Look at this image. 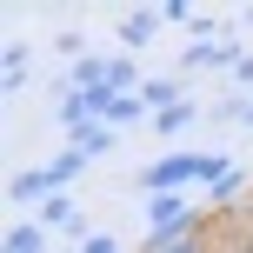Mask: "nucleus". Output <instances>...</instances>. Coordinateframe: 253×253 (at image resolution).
I'll use <instances>...</instances> for the list:
<instances>
[{
    "label": "nucleus",
    "instance_id": "obj_1",
    "mask_svg": "<svg viewBox=\"0 0 253 253\" xmlns=\"http://www.w3.org/2000/svg\"><path fill=\"white\" fill-rule=\"evenodd\" d=\"M227 167L233 160H220V153H160L153 167H140V187H147V200H153V193H180V187H193V180L220 187Z\"/></svg>",
    "mask_w": 253,
    "mask_h": 253
},
{
    "label": "nucleus",
    "instance_id": "obj_2",
    "mask_svg": "<svg viewBox=\"0 0 253 253\" xmlns=\"http://www.w3.org/2000/svg\"><path fill=\"white\" fill-rule=\"evenodd\" d=\"M147 227H153V240H180V233H200V213L187 207V193H153Z\"/></svg>",
    "mask_w": 253,
    "mask_h": 253
},
{
    "label": "nucleus",
    "instance_id": "obj_3",
    "mask_svg": "<svg viewBox=\"0 0 253 253\" xmlns=\"http://www.w3.org/2000/svg\"><path fill=\"white\" fill-rule=\"evenodd\" d=\"M67 93H87V100L114 93V53H87V60H74V67H67Z\"/></svg>",
    "mask_w": 253,
    "mask_h": 253
},
{
    "label": "nucleus",
    "instance_id": "obj_4",
    "mask_svg": "<svg viewBox=\"0 0 253 253\" xmlns=\"http://www.w3.org/2000/svg\"><path fill=\"white\" fill-rule=\"evenodd\" d=\"M53 193H67L60 180H53V167H20V173L7 180V200L13 207H47Z\"/></svg>",
    "mask_w": 253,
    "mask_h": 253
},
{
    "label": "nucleus",
    "instance_id": "obj_5",
    "mask_svg": "<svg viewBox=\"0 0 253 253\" xmlns=\"http://www.w3.org/2000/svg\"><path fill=\"white\" fill-rule=\"evenodd\" d=\"M34 220H40V227H47V233H74V247H80V240H87V233H93V227H87V213H80V200H74V193H53V200L40 207Z\"/></svg>",
    "mask_w": 253,
    "mask_h": 253
},
{
    "label": "nucleus",
    "instance_id": "obj_6",
    "mask_svg": "<svg viewBox=\"0 0 253 253\" xmlns=\"http://www.w3.org/2000/svg\"><path fill=\"white\" fill-rule=\"evenodd\" d=\"M160 27H167V20H160V7H126V13H120V53L147 47V40L160 34Z\"/></svg>",
    "mask_w": 253,
    "mask_h": 253
},
{
    "label": "nucleus",
    "instance_id": "obj_7",
    "mask_svg": "<svg viewBox=\"0 0 253 253\" xmlns=\"http://www.w3.org/2000/svg\"><path fill=\"white\" fill-rule=\"evenodd\" d=\"M67 147H80L87 160H100V153H114V147H120V126H107V120H87V126H74V133H67Z\"/></svg>",
    "mask_w": 253,
    "mask_h": 253
},
{
    "label": "nucleus",
    "instance_id": "obj_8",
    "mask_svg": "<svg viewBox=\"0 0 253 253\" xmlns=\"http://www.w3.org/2000/svg\"><path fill=\"white\" fill-rule=\"evenodd\" d=\"M93 114H100L107 126H133V120H147V100H140V93H100Z\"/></svg>",
    "mask_w": 253,
    "mask_h": 253
},
{
    "label": "nucleus",
    "instance_id": "obj_9",
    "mask_svg": "<svg viewBox=\"0 0 253 253\" xmlns=\"http://www.w3.org/2000/svg\"><path fill=\"white\" fill-rule=\"evenodd\" d=\"M27 74H34V53H27L20 40H7V53H0V87H7V100L27 93Z\"/></svg>",
    "mask_w": 253,
    "mask_h": 253
},
{
    "label": "nucleus",
    "instance_id": "obj_10",
    "mask_svg": "<svg viewBox=\"0 0 253 253\" xmlns=\"http://www.w3.org/2000/svg\"><path fill=\"white\" fill-rule=\"evenodd\" d=\"M140 100H147V114H167V107H180V100H193V93H187V80H173V74H160V80H147V87H140Z\"/></svg>",
    "mask_w": 253,
    "mask_h": 253
},
{
    "label": "nucleus",
    "instance_id": "obj_11",
    "mask_svg": "<svg viewBox=\"0 0 253 253\" xmlns=\"http://www.w3.org/2000/svg\"><path fill=\"white\" fill-rule=\"evenodd\" d=\"M0 253H47V227H40V220H13Z\"/></svg>",
    "mask_w": 253,
    "mask_h": 253
},
{
    "label": "nucleus",
    "instance_id": "obj_12",
    "mask_svg": "<svg viewBox=\"0 0 253 253\" xmlns=\"http://www.w3.org/2000/svg\"><path fill=\"white\" fill-rule=\"evenodd\" d=\"M53 114H60V126H67V133H74V126H87V120H100L87 93H67V87H60V100H53Z\"/></svg>",
    "mask_w": 253,
    "mask_h": 253
},
{
    "label": "nucleus",
    "instance_id": "obj_13",
    "mask_svg": "<svg viewBox=\"0 0 253 253\" xmlns=\"http://www.w3.org/2000/svg\"><path fill=\"white\" fill-rule=\"evenodd\" d=\"M193 114H200V107H193V100H180V107H167V114H153V126L173 140V133H187V126H193Z\"/></svg>",
    "mask_w": 253,
    "mask_h": 253
},
{
    "label": "nucleus",
    "instance_id": "obj_14",
    "mask_svg": "<svg viewBox=\"0 0 253 253\" xmlns=\"http://www.w3.org/2000/svg\"><path fill=\"white\" fill-rule=\"evenodd\" d=\"M140 253H207V233H180V240H147Z\"/></svg>",
    "mask_w": 253,
    "mask_h": 253
},
{
    "label": "nucleus",
    "instance_id": "obj_15",
    "mask_svg": "<svg viewBox=\"0 0 253 253\" xmlns=\"http://www.w3.org/2000/svg\"><path fill=\"white\" fill-rule=\"evenodd\" d=\"M240 187H247V173H240V167H227V180L207 187V200H213V207H233V200H240Z\"/></svg>",
    "mask_w": 253,
    "mask_h": 253
},
{
    "label": "nucleus",
    "instance_id": "obj_16",
    "mask_svg": "<svg viewBox=\"0 0 253 253\" xmlns=\"http://www.w3.org/2000/svg\"><path fill=\"white\" fill-rule=\"evenodd\" d=\"M47 167H53V180H60V187H67V180H74L80 167H87V153H80V147H60V153H53Z\"/></svg>",
    "mask_w": 253,
    "mask_h": 253
},
{
    "label": "nucleus",
    "instance_id": "obj_17",
    "mask_svg": "<svg viewBox=\"0 0 253 253\" xmlns=\"http://www.w3.org/2000/svg\"><path fill=\"white\" fill-rule=\"evenodd\" d=\"M160 20L167 27H193L200 13H193V0H160Z\"/></svg>",
    "mask_w": 253,
    "mask_h": 253
},
{
    "label": "nucleus",
    "instance_id": "obj_18",
    "mask_svg": "<svg viewBox=\"0 0 253 253\" xmlns=\"http://www.w3.org/2000/svg\"><path fill=\"white\" fill-rule=\"evenodd\" d=\"M74 253H120V233H100V227H93V233H87V240H80Z\"/></svg>",
    "mask_w": 253,
    "mask_h": 253
},
{
    "label": "nucleus",
    "instance_id": "obj_19",
    "mask_svg": "<svg viewBox=\"0 0 253 253\" xmlns=\"http://www.w3.org/2000/svg\"><path fill=\"white\" fill-rule=\"evenodd\" d=\"M240 253H253V233H247V240H240Z\"/></svg>",
    "mask_w": 253,
    "mask_h": 253
},
{
    "label": "nucleus",
    "instance_id": "obj_20",
    "mask_svg": "<svg viewBox=\"0 0 253 253\" xmlns=\"http://www.w3.org/2000/svg\"><path fill=\"white\" fill-rule=\"evenodd\" d=\"M67 253H74V247H67Z\"/></svg>",
    "mask_w": 253,
    "mask_h": 253
}]
</instances>
